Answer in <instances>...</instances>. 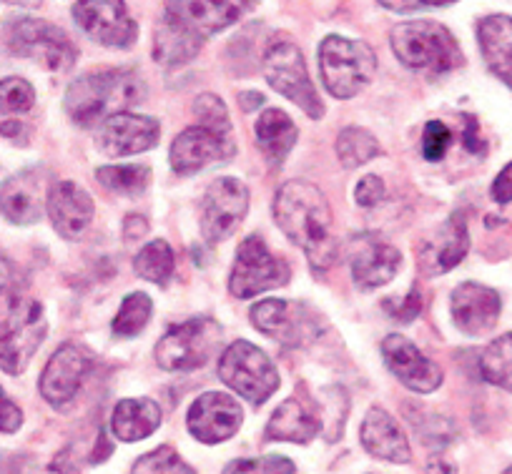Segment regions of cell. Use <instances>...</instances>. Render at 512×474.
Listing matches in <instances>:
<instances>
[{"label":"cell","mask_w":512,"mask_h":474,"mask_svg":"<svg viewBox=\"0 0 512 474\" xmlns=\"http://www.w3.org/2000/svg\"><path fill=\"white\" fill-rule=\"evenodd\" d=\"M98 184L121 196H141L151 184V171L146 166H101L96 171Z\"/></svg>","instance_id":"34"},{"label":"cell","mask_w":512,"mask_h":474,"mask_svg":"<svg viewBox=\"0 0 512 474\" xmlns=\"http://www.w3.org/2000/svg\"><path fill=\"white\" fill-rule=\"evenodd\" d=\"M422 309V301H420V291L412 289L410 294L405 296V299L400 301V304L395 306V311H392V316L395 319H400V322H412L417 314H420Z\"/></svg>","instance_id":"45"},{"label":"cell","mask_w":512,"mask_h":474,"mask_svg":"<svg viewBox=\"0 0 512 474\" xmlns=\"http://www.w3.org/2000/svg\"><path fill=\"white\" fill-rule=\"evenodd\" d=\"M0 48L8 56L38 61L53 73L71 71L78 58V48L63 28L28 16L13 18L0 26Z\"/></svg>","instance_id":"4"},{"label":"cell","mask_w":512,"mask_h":474,"mask_svg":"<svg viewBox=\"0 0 512 474\" xmlns=\"http://www.w3.org/2000/svg\"><path fill=\"white\" fill-rule=\"evenodd\" d=\"M234 153V136H224L204 126H191L171 143V169L181 176H189L211 164L229 161Z\"/></svg>","instance_id":"15"},{"label":"cell","mask_w":512,"mask_h":474,"mask_svg":"<svg viewBox=\"0 0 512 474\" xmlns=\"http://www.w3.org/2000/svg\"><path fill=\"white\" fill-rule=\"evenodd\" d=\"M241 422H244V409L234 397L224 392L201 394L191 404L189 419H186L189 432L204 444L226 442L239 432Z\"/></svg>","instance_id":"18"},{"label":"cell","mask_w":512,"mask_h":474,"mask_svg":"<svg viewBox=\"0 0 512 474\" xmlns=\"http://www.w3.org/2000/svg\"><path fill=\"white\" fill-rule=\"evenodd\" d=\"M480 374L485 382L512 392V334L492 339L480 354Z\"/></svg>","instance_id":"32"},{"label":"cell","mask_w":512,"mask_h":474,"mask_svg":"<svg viewBox=\"0 0 512 474\" xmlns=\"http://www.w3.org/2000/svg\"><path fill=\"white\" fill-rule=\"evenodd\" d=\"M251 324L264 337L277 339L282 347L302 349L317 342L324 334L322 314L304 301L264 299L251 309Z\"/></svg>","instance_id":"7"},{"label":"cell","mask_w":512,"mask_h":474,"mask_svg":"<svg viewBox=\"0 0 512 474\" xmlns=\"http://www.w3.org/2000/svg\"><path fill=\"white\" fill-rule=\"evenodd\" d=\"M384 8L397 13H415V11H430V8H442L457 3V0H379Z\"/></svg>","instance_id":"42"},{"label":"cell","mask_w":512,"mask_h":474,"mask_svg":"<svg viewBox=\"0 0 512 474\" xmlns=\"http://www.w3.org/2000/svg\"><path fill=\"white\" fill-rule=\"evenodd\" d=\"M349 266L359 289H379L395 279L402 264V254L377 234H357L349 241Z\"/></svg>","instance_id":"16"},{"label":"cell","mask_w":512,"mask_h":474,"mask_svg":"<svg viewBox=\"0 0 512 474\" xmlns=\"http://www.w3.org/2000/svg\"><path fill=\"white\" fill-rule=\"evenodd\" d=\"M134 269L141 279L151 281V284H169V279L174 276L176 269L174 249H171L164 239L149 241V244L136 254Z\"/></svg>","instance_id":"30"},{"label":"cell","mask_w":512,"mask_h":474,"mask_svg":"<svg viewBox=\"0 0 512 474\" xmlns=\"http://www.w3.org/2000/svg\"><path fill=\"white\" fill-rule=\"evenodd\" d=\"M46 204V176L41 169H26L0 184V214L11 224H38Z\"/></svg>","instance_id":"22"},{"label":"cell","mask_w":512,"mask_h":474,"mask_svg":"<svg viewBox=\"0 0 512 474\" xmlns=\"http://www.w3.org/2000/svg\"><path fill=\"white\" fill-rule=\"evenodd\" d=\"M462 121H465V133H462V143H465V148L470 153H485V141L480 138V126H477V118L470 116V113H465L462 116Z\"/></svg>","instance_id":"43"},{"label":"cell","mask_w":512,"mask_h":474,"mask_svg":"<svg viewBox=\"0 0 512 474\" xmlns=\"http://www.w3.org/2000/svg\"><path fill=\"white\" fill-rule=\"evenodd\" d=\"M249 8L251 0H166L159 21L204 46L206 38L234 26Z\"/></svg>","instance_id":"11"},{"label":"cell","mask_w":512,"mask_h":474,"mask_svg":"<svg viewBox=\"0 0 512 474\" xmlns=\"http://www.w3.org/2000/svg\"><path fill=\"white\" fill-rule=\"evenodd\" d=\"M274 221L289 241L307 251L314 271H327L337 261L332 206L322 189L309 181H287L274 199Z\"/></svg>","instance_id":"1"},{"label":"cell","mask_w":512,"mask_h":474,"mask_svg":"<svg viewBox=\"0 0 512 474\" xmlns=\"http://www.w3.org/2000/svg\"><path fill=\"white\" fill-rule=\"evenodd\" d=\"M392 51L410 71L442 76L465 63L460 43L437 21L400 23L390 36Z\"/></svg>","instance_id":"3"},{"label":"cell","mask_w":512,"mask_h":474,"mask_svg":"<svg viewBox=\"0 0 512 474\" xmlns=\"http://www.w3.org/2000/svg\"><path fill=\"white\" fill-rule=\"evenodd\" d=\"M131 474H196L179 454L171 447H159L154 452L144 454L139 462L134 464Z\"/></svg>","instance_id":"36"},{"label":"cell","mask_w":512,"mask_h":474,"mask_svg":"<svg viewBox=\"0 0 512 474\" xmlns=\"http://www.w3.org/2000/svg\"><path fill=\"white\" fill-rule=\"evenodd\" d=\"M219 377L226 387L251 404H264L279 387V374L272 359L244 339H236L221 354Z\"/></svg>","instance_id":"9"},{"label":"cell","mask_w":512,"mask_h":474,"mask_svg":"<svg viewBox=\"0 0 512 474\" xmlns=\"http://www.w3.org/2000/svg\"><path fill=\"white\" fill-rule=\"evenodd\" d=\"M151 311H154V301L144 291H136V294H128L121 301V309H118L116 319H113L111 329L116 337L131 339L136 334L144 332V327L149 324Z\"/></svg>","instance_id":"33"},{"label":"cell","mask_w":512,"mask_h":474,"mask_svg":"<svg viewBox=\"0 0 512 474\" xmlns=\"http://www.w3.org/2000/svg\"><path fill=\"white\" fill-rule=\"evenodd\" d=\"M224 332L211 316H196L169 329L156 344V362L166 372H191L209 362L219 349Z\"/></svg>","instance_id":"10"},{"label":"cell","mask_w":512,"mask_h":474,"mask_svg":"<svg viewBox=\"0 0 512 474\" xmlns=\"http://www.w3.org/2000/svg\"><path fill=\"white\" fill-rule=\"evenodd\" d=\"M36 103V91L26 78H3L0 81V113L6 116H18V113H28Z\"/></svg>","instance_id":"35"},{"label":"cell","mask_w":512,"mask_h":474,"mask_svg":"<svg viewBox=\"0 0 512 474\" xmlns=\"http://www.w3.org/2000/svg\"><path fill=\"white\" fill-rule=\"evenodd\" d=\"M362 444L372 457L384 462L407 464L412 459L410 442L390 412L372 407L362 422Z\"/></svg>","instance_id":"25"},{"label":"cell","mask_w":512,"mask_h":474,"mask_svg":"<svg viewBox=\"0 0 512 474\" xmlns=\"http://www.w3.org/2000/svg\"><path fill=\"white\" fill-rule=\"evenodd\" d=\"M254 133L256 146L267 156L269 164H282L299 136L297 123L287 113L279 111V108H269V111H264L262 116L256 118Z\"/></svg>","instance_id":"29"},{"label":"cell","mask_w":512,"mask_h":474,"mask_svg":"<svg viewBox=\"0 0 512 474\" xmlns=\"http://www.w3.org/2000/svg\"><path fill=\"white\" fill-rule=\"evenodd\" d=\"M264 78L269 86L292 103H297L309 118L324 116V103L317 96L302 51L289 38H274L264 51Z\"/></svg>","instance_id":"8"},{"label":"cell","mask_w":512,"mask_h":474,"mask_svg":"<svg viewBox=\"0 0 512 474\" xmlns=\"http://www.w3.org/2000/svg\"><path fill=\"white\" fill-rule=\"evenodd\" d=\"M146 231H149V221H146L144 216L139 214L126 216V224H123V234H126V239H141V236H146Z\"/></svg>","instance_id":"48"},{"label":"cell","mask_w":512,"mask_h":474,"mask_svg":"<svg viewBox=\"0 0 512 474\" xmlns=\"http://www.w3.org/2000/svg\"><path fill=\"white\" fill-rule=\"evenodd\" d=\"M294 462L292 459L282 457V454H274V457L262 459V472L264 474H294Z\"/></svg>","instance_id":"46"},{"label":"cell","mask_w":512,"mask_h":474,"mask_svg":"<svg viewBox=\"0 0 512 474\" xmlns=\"http://www.w3.org/2000/svg\"><path fill=\"white\" fill-rule=\"evenodd\" d=\"M161 427V407L154 399H121L113 409L111 429L121 442H141Z\"/></svg>","instance_id":"27"},{"label":"cell","mask_w":512,"mask_h":474,"mask_svg":"<svg viewBox=\"0 0 512 474\" xmlns=\"http://www.w3.org/2000/svg\"><path fill=\"white\" fill-rule=\"evenodd\" d=\"M194 113L199 118V126L231 136L229 111H226V103L219 96H214V93H201L194 101Z\"/></svg>","instance_id":"37"},{"label":"cell","mask_w":512,"mask_h":474,"mask_svg":"<svg viewBox=\"0 0 512 474\" xmlns=\"http://www.w3.org/2000/svg\"><path fill=\"white\" fill-rule=\"evenodd\" d=\"M224 474H264L262 459H234L226 464Z\"/></svg>","instance_id":"47"},{"label":"cell","mask_w":512,"mask_h":474,"mask_svg":"<svg viewBox=\"0 0 512 474\" xmlns=\"http://www.w3.org/2000/svg\"><path fill=\"white\" fill-rule=\"evenodd\" d=\"M91 369V354L78 344H63L41 374V394L51 407L63 409L76 399L83 379Z\"/></svg>","instance_id":"17"},{"label":"cell","mask_w":512,"mask_h":474,"mask_svg":"<svg viewBox=\"0 0 512 474\" xmlns=\"http://www.w3.org/2000/svg\"><path fill=\"white\" fill-rule=\"evenodd\" d=\"M319 73L334 98L347 101L362 93L377 73V56L364 41L327 36L319 43Z\"/></svg>","instance_id":"5"},{"label":"cell","mask_w":512,"mask_h":474,"mask_svg":"<svg viewBox=\"0 0 512 474\" xmlns=\"http://www.w3.org/2000/svg\"><path fill=\"white\" fill-rule=\"evenodd\" d=\"M477 43L492 76L512 91V18L495 13L477 23Z\"/></svg>","instance_id":"26"},{"label":"cell","mask_w":512,"mask_h":474,"mask_svg":"<svg viewBox=\"0 0 512 474\" xmlns=\"http://www.w3.org/2000/svg\"><path fill=\"white\" fill-rule=\"evenodd\" d=\"M239 101H241V108H244V111H254V108L262 106V103H264V96H262V93L246 91V93H241Z\"/></svg>","instance_id":"50"},{"label":"cell","mask_w":512,"mask_h":474,"mask_svg":"<svg viewBox=\"0 0 512 474\" xmlns=\"http://www.w3.org/2000/svg\"><path fill=\"white\" fill-rule=\"evenodd\" d=\"M0 133H3L6 138H18V136H23V133H26V126H23V123H18V121H6L3 126H0Z\"/></svg>","instance_id":"52"},{"label":"cell","mask_w":512,"mask_h":474,"mask_svg":"<svg viewBox=\"0 0 512 474\" xmlns=\"http://www.w3.org/2000/svg\"><path fill=\"white\" fill-rule=\"evenodd\" d=\"M452 143V131L442 121H430L425 126V136H422V153L427 161H440L447 153Z\"/></svg>","instance_id":"39"},{"label":"cell","mask_w":512,"mask_h":474,"mask_svg":"<svg viewBox=\"0 0 512 474\" xmlns=\"http://www.w3.org/2000/svg\"><path fill=\"white\" fill-rule=\"evenodd\" d=\"M8 6H16V8H38L41 6V0H3Z\"/></svg>","instance_id":"53"},{"label":"cell","mask_w":512,"mask_h":474,"mask_svg":"<svg viewBox=\"0 0 512 474\" xmlns=\"http://www.w3.org/2000/svg\"><path fill=\"white\" fill-rule=\"evenodd\" d=\"M73 21L91 41L106 48H128L139 38V26L123 0H78Z\"/></svg>","instance_id":"13"},{"label":"cell","mask_w":512,"mask_h":474,"mask_svg":"<svg viewBox=\"0 0 512 474\" xmlns=\"http://www.w3.org/2000/svg\"><path fill=\"white\" fill-rule=\"evenodd\" d=\"M415 429L422 434V442H425L427 447L442 449L455 439V427H452L450 419L437 417V414H427L420 422L415 419Z\"/></svg>","instance_id":"38"},{"label":"cell","mask_w":512,"mask_h":474,"mask_svg":"<svg viewBox=\"0 0 512 474\" xmlns=\"http://www.w3.org/2000/svg\"><path fill=\"white\" fill-rule=\"evenodd\" d=\"M492 199L497 204H510L512 201V161L497 174L495 184H492Z\"/></svg>","instance_id":"44"},{"label":"cell","mask_w":512,"mask_h":474,"mask_svg":"<svg viewBox=\"0 0 512 474\" xmlns=\"http://www.w3.org/2000/svg\"><path fill=\"white\" fill-rule=\"evenodd\" d=\"M384 364L415 394H430L442 384L440 364L427 359L415 344L402 334H390L382 342Z\"/></svg>","instance_id":"19"},{"label":"cell","mask_w":512,"mask_h":474,"mask_svg":"<svg viewBox=\"0 0 512 474\" xmlns=\"http://www.w3.org/2000/svg\"><path fill=\"white\" fill-rule=\"evenodd\" d=\"M23 424V412L13 399H8V394L0 387V432L13 434L18 432Z\"/></svg>","instance_id":"41"},{"label":"cell","mask_w":512,"mask_h":474,"mask_svg":"<svg viewBox=\"0 0 512 474\" xmlns=\"http://www.w3.org/2000/svg\"><path fill=\"white\" fill-rule=\"evenodd\" d=\"M249 211V189L239 179L211 181L201 201V234L209 244L224 241L234 234Z\"/></svg>","instance_id":"14"},{"label":"cell","mask_w":512,"mask_h":474,"mask_svg":"<svg viewBox=\"0 0 512 474\" xmlns=\"http://www.w3.org/2000/svg\"><path fill=\"white\" fill-rule=\"evenodd\" d=\"M161 126L156 118L141 116V113H113L101 123L98 131V148L106 156H134V153L149 151L159 143Z\"/></svg>","instance_id":"20"},{"label":"cell","mask_w":512,"mask_h":474,"mask_svg":"<svg viewBox=\"0 0 512 474\" xmlns=\"http://www.w3.org/2000/svg\"><path fill=\"white\" fill-rule=\"evenodd\" d=\"M146 86L139 73L126 68H106V71L83 73L71 81L66 91V113L73 123L91 128L103 123L113 113H123L144 101Z\"/></svg>","instance_id":"2"},{"label":"cell","mask_w":512,"mask_h":474,"mask_svg":"<svg viewBox=\"0 0 512 474\" xmlns=\"http://www.w3.org/2000/svg\"><path fill=\"white\" fill-rule=\"evenodd\" d=\"M46 211L63 239H81L93 221V199L73 181H56L48 189Z\"/></svg>","instance_id":"23"},{"label":"cell","mask_w":512,"mask_h":474,"mask_svg":"<svg viewBox=\"0 0 512 474\" xmlns=\"http://www.w3.org/2000/svg\"><path fill=\"white\" fill-rule=\"evenodd\" d=\"M502 474H512V467H507V469H505V472H502Z\"/></svg>","instance_id":"54"},{"label":"cell","mask_w":512,"mask_h":474,"mask_svg":"<svg viewBox=\"0 0 512 474\" xmlns=\"http://www.w3.org/2000/svg\"><path fill=\"white\" fill-rule=\"evenodd\" d=\"M467 249H470L467 224L460 214H455L420 246V264L430 274H445L465 259Z\"/></svg>","instance_id":"24"},{"label":"cell","mask_w":512,"mask_h":474,"mask_svg":"<svg viewBox=\"0 0 512 474\" xmlns=\"http://www.w3.org/2000/svg\"><path fill=\"white\" fill-rule=\"evenodd\" d=\"M382 199H384V181L374 174L364 176V179L357 184V189H354V201H357L359 206H364V209H372V206H377Z\"/></svg>","instance_id":"40"},{"label":"cell","mask_w":512,"mask_h":474,"mask_svg":"<svg viewBox=\"0 0 512 474\" xmlns=\"http://www.w3.org/2000/svg\"><path fill=\"white\" fill-rule=\"evenodd\" d=\"M289 276H292V269L287 261L274 256L262 236H246L236 251L229 291L236 299H251V296L284 286Z\"/></svg>","instance_id":"12"},{"label":"cell","mask_w":512,"mask_h":474,"mask_svg":"<svg viewBox=\"0 0 512 474\" xmlns=\"http://www.w3.org/2000/svg\"><path fill=\"white\" fill-rule=\"evenodd\" d=\"M13 281V266L11 261L0 256V291H6Z\"/></svg>","instance_id":"51"},{"label":"cell","mask_w":512,"mask_h":474,"mask_svg":"<svg viewBox=\"0 0 512 474\" xmlns=\"http://www.w3.org/2000/svg\"><path fill=\"white\" fill-rule=\"evenodd\" d=\"M379 153H382V146L367 128L347 126L337 136V158L344 169H357V166L369 164Z\"/></svg>","instance_id":"31"},{"label":"cell","mask_w":512,"mask_h":474,"mask_svg":"<svg viewBox=\"0 0 512 474\" xmlns=\"http://www.w3.org/2000/svg\"><path fill=\"white\" fill-rule=\"evenodd\" d=\"M322 432V419L314 412H309L297 397L287 399L277 407L267 424V439H277V442H309Z\"/></svg>","instance_id":"28"},{"label":"cell","mask_w":512,"mask_h":474,"mask_svg":"<svg viewBox=\"0 0 512 474\" xmlns=\"http://www.w3.org/2000/svg\"><path fill=\"white\" fill-rule=\"evenodd\" d=\"M427 474H457V467L442 454H435V457L427 462Z\"/></svg>","instance_id":"49"},{"label":"cell","mask_w":512,"mask_h":474,"mask_svg":"<svg viewBox=\"0 0 512 474\" xmlns=\"http://www.w3.org/2000/svg\"><path fill=\"white\" fill-rule=\"evenodd\" d=\"M48 332L43 306L31 296H18L0 319V369L11 377L26 372Z\"/></svg>","instance_id":"6"},{"label":"cell","mask_w":512,"mask_h":474,"mask_svg":"<svg viewBox=\"0 0 512 474\" xmlns=\"http://www.w3.org/2000/svg\"><path fill=\"white\" fill-rule=\"evenodd\" d=\"M502 299L495 289L475 281H465L452 294V319L467 337H482L492 332L500 319Z\"/></svg>","instance_id":"21"}]
</instances>
